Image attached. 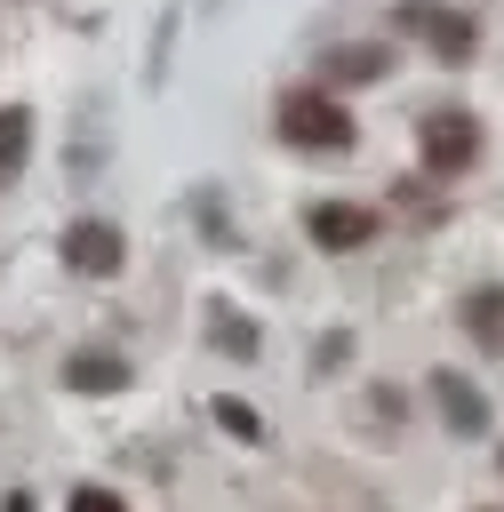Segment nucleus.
<instances>
[{"label":"nucleus","instance_id":"nucleus-1","mask_svg":"<svg viewBox=\"0 0 504 512\" xmlns=\"http://www.w3.org/2000/svg\"><path fill=\"white\" fill-rule=\"evenodd\" d=\"M280 136L304 144V152H312V144H320V152H344V144H352V112H344L328 88H288V96H280Z\"/></svg>","mask_w":504,"mask_h":512},{"label":"nucleus","instance_id":"nucleus-2","mask_svg":"<svg viewBox=\"0 0 504 512\" xmlns=\"http://www.w3.org/2000/svg\"><path fill=\"white\" fill-rule=\"evenodd\" d=\"M392 24H400V32H416L440 64H464V56L480 48V24H472L464 8H440V0H400V8H392Z\"/></svg>","mask_w":504,"mask_h":512},{"label":"nucleus","instance_id":"nucleus-3","mask_svg":"<svg viewBox=\"0 0 504 512\" xmlns=\"http://www.w3.org/2000/svg\"><path fill=\"white\" fill-rule=\"evenodd\" d=\"M416 152H424L432 176H456V168H472V152H480V120H472L464 104L424 112V120H416Z\"/></svg>","mask_w":504,"mask_h":512},{"label":"nucleus","instance_id":"nucleus-4","mask_svg":"<svg viewBox=\"0 0 504 512\" xmlns=\"http://www.w3.org/2000/svg\"><path fill=\"white\" fill-rule=\"evenodd\" d=\"M64 264H72V272H88V280H112V272L128 264V240H120V224H104V216H80V224H64Z\"/></svg>","mask_w":504,"mask_h":512},{"label":"nucleus","instance_id":"nucleus-5","mask_svg":"<svg viewBox=\"0 0 504 512\" xmlns=\"http://www.w3.org/2000/svg\"><path fill=\"white\" fill-rule=\"evenodd\" d=\"M304 232H312V248H368V240H376V208L312 200V208H304Z\"/></svg>","mask_w":504,"mask_h":512},{"label":"nucleus","instance_id":"nucleus-6","mask_svg":"<svg viewBox=\"0 0 504 512\" xmlns=\"http://www.w3.org/2000/svg\"><path fill=\"white\" fill-rule=\"evenodd\" d=\"M432 400H440V416H448L464 440H480V432H488V400H480L456 368H440V376H432Z\"/></svg>","mask_w":504,"mask_h":512},{"label":"nucleus","instance_id":"nucleus-7","mask_svg":"<svg viewBox=\"0 0 504 512\" xmlns=\"http://www.w3.org/2000/svg\"><path fill=\"white\" fill-rule=\"evenodd\" d=\"M64 384L88 392V400H96V392H120V384H128V360H120V352H64Z\"/></svg>","mask_w":504,"mask_h":512},{"label":"nucleus","instance_id":"nucleus-8","mask_svg":"<svg viewBox=\"0 0 504 512\" xmlns=\"http://www.w3.org/2000/svg\"><path fill=\"white\" fill-rule=\"evenodd\" d=\"M384 64H392V56H384L376 40H344V48H328L320 72H328L336 88H360V80H384Z\"/></svg>","mask_w":504,"mask_h":512},{"label":"nucleus","instance_id":"nucleus-9","mask_svg":"<svg viewBox=\"0 0 504 512\" xmlns=\"http://www.w3.org/2000/svg\"><path fill=\"white\" fill-rule=\"evenodd\" d=\"M464 336H472L480 352H504V288H496V280L464 296Z\"/></svg>","mask_w":504,"mask_h":512},{"label":"nucleus","instance_id":"nucleus-10","mask_svg":"<svg viewBox=\"0 0 504 512\" xmlns=\"http://www.w3.org/2000/svg\"><path fill=\"white\" fill-rule=\"evenodd\" d=\"M24 152H32V112L24 104H0V184L24 168Z\"/></svg>","mask_w":504,"mask_h":512},{"label":"nucleus","instance_id":"nucleus-11","mask_svg":"<svg viewBox=\"0 0 504 512\" xmlns=\"http://www.w3.org/2000/svg\"><path fill=\"white\" fill-rule=\"evenodd\" d=\"M216 424H224V432H240V440H264V416H256L248 400H216Z\"/></svg>","mask_w":504,"mask_h":512},{"label":"nucleus","instance_id":"nucleus-12","mask_svg":"<svg viewBox=\"0 0 504 512\" xmlns=\"http://www.w3.org/2000/svg\"><path fill=\"white\" fill-rule=\"evenodd\" d=\"M216 344L248 360V352H256V328H248V320H232V312H216Z\"/></svg>","mask_w":504,"mask_h":512},{"label":"nucleus","instance_id":"nucleus-13","mask_svg":"<svg viewBox=\"0 0 504 512\" xmlns=\"http://www.w3.org/2000/svg\"><path fill=\"white\" fill-rule=\"evenodd\" d=\"M64 512H128V504H120L112 488H72V504H64Z\"/></svg>","mask_w":504,"mask_h":512}]
</instances>
